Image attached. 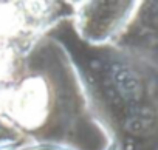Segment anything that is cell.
<instances>
[{"label": "cell", "mask_w": 158, "mask_h": 150, "mask_svg": "<svg viewBox=\"0 0 158 150\" xmlns=\"http://www.w3.org/2000/svg\"><path fill=\"white\" fill-rule=\"evenodd\" d=\"M101 150H123V148H121V144H119V141L116 138L109 136L107 141H106V144H104V147Z\"/></svg>", "instance_id": "obj_7"}, {"label": "cell", "mask_w": 158, "mask_h": 150, "mask_svg": "<svg viewBox=\"0 0 158 150\" xmlns=\"http://www.w3.org/2000/svg\"><path fill=\"white\" fill-rule=\"evenodd\" d=\"M17 150H82L70 141L60 139H25L19 142Z\"/></svg>", "instance_id": "obj_5"}, {"label": "cell", "mask_w": 158, "mask_h": 150, "mask_svg": "<svg viewBox=\"0 0 158 150\" xmlns=\"http://www.w3.org/2000/svg\"><path fill=\"white\" fill-rule=\"evenodd\" d=\"M25 60L27 59L20 57L13 48L0 40V93L14 81Z\"/></svg>", "instance_id": "obj_4"}, {"label": "cell", "mask_w": 158, "mask_h": 150, "mask_svg": "<svg viewBox=\"0 0 158 150\" xmlns=\"http://www.w3.org/2000/svg\"><path fill=\"white\" fill-rule=\"evenodd\" d=\"M68 3L76 34L92 47L115 43L143 5L138 0H81Z\"/></svg>", "instance_id": "obj_3"}, {"label": "cell", "mask_w": 158, "mask_h": 150, "mask_svg": "<svg viewBox=\"0 0 158 150\" xmlns=\"http://www.w3.org/2000/svg\"><path fill=\"white\" fill-rule=\"evenodd\" d=\"M30 57V56H28ZM23 62L14 81L0 93V121L27 135V139H50V130H60L64 139L71 127L77 107L70 102L71 95H81L71 88L60 91L57 73L47 67L36 68L30 59ZM65 141V139H64Z\"/></svg>", "instance_id": "obj_1"}, {"label": "cell", "mask_w": 158, "mask_h": 150, "mask_svg": "<svg viewBox=\"0 0 158 150\" xmlns=\"http://www.w3.org/2000/svg\"><path fill=\"white\" fill-rule=\"evenodd\" d=\"M19 141L13 138H2L0 139V150H17Z\"/></svg>", "instance_id": "obj_6"}, {"label": "cell", "mask_w": 158, "mask_h": 150, "mask_svg": "<svg viewBox=\"0 0 158 150\" xmlns=\"http://www.w3.org/2000/svg\"><path fill=\"white\" fill-rule=\"evenodd\" d=\"M59 2H0V40L27 59L64 17Z\"/></svg>", "instance_id": "obj_2"}]
</instances>
